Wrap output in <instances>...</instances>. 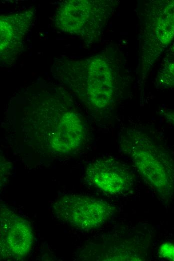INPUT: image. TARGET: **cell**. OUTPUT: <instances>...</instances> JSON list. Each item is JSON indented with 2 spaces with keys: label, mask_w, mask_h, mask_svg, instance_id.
Segmentation results:
<instances>
[{
  "label": "cell",
  "mask_w": 174,
  "mask_h": 261,
  "mask_svg": "<svg viewBox=\"0 0 174 261\" xmlns=\"http://www.w3.org/2000/svg\"><path fill=\"white\" fill-rule=\"evenodd\" d=\"M118 144L145 182L162 199L170 200L174 195V159L167 149L136 128L122 131Z\"/></svg>",
  "instance_id": "cell-1"
},
{
  "label": "cell",
  "mask_w": 174,
  "mask_h": 261,
  "mask_svg": "<svg viewBox=\"0 0 174 261\" xmlns=\"http://www.w3.org/2000/svg\"><path fill=\"white\" fill-rule=\"evenodd\" d=\"M106 1H66L58 8L56 27L62 32L88 39L98 35L110 14Z\"/></svg>",
  "instance_id": "cell-2"
},
{
  "label": "cell",
  "mask_w": 174,
  "mask_h": 261,
  "mask_svg": "<svg viewBox=\"0 0 174 261\" xmlns=\"http://www.w3.org/2000/svg\"><path fill=\"white\" fill-rule=\"evenodd\" d=\"M55 216L69 225L84 230L98 228L112 216L115 209L108 202L82 194L61 196L53 204Z\"/></svg>",
  "instance_id": "cell-3"
},
{
  "label": "cell",
  "mask_w": 174,
  "mask_h": 261,
  "mask_svg": "<svg viewBox=\"0 0 174 261\" xmlns=\"http://www.w3.org/2000/svg\"><path fill=\"white\" fill-rule=\"evenodd\" d=\"M34 244L28 222L4 204L0 206V258L18 260L24 258Z\"/></svg>",
  "instance_id": "cell-4"
},
{
  "label": "cell",
  "mask_w": 174,
  "mask_h": 261,
  "mask_svg": "<svg viewBox=\"0 0 174 261\" xmlns=\"http://www.w3.org/2000/svg\"><path fill=\"white\" fill-rule=\"evenodd\" d=\"M85 177L92 186L112 195L127 193L132 190L135 183L130 168L111 157L99 158L90 163Z\"/></svg>",
  "instance_id": "cell-5"
},
{
  "label": "cell",
  "mask_w": 174,
  "mask_h": 261,
  "mask_svg": "<svg viewBox=\"0 0 174 261\" xmlns=\"http://www.w3.org/2000/svg\"><path fill=\"white\" fill-rule=\"evenodd\" d=\"M74 62L84 72L86 95L90 104L98 109L109 106L114 100V78L106 58L98 55L84 61Z\"/></svg>",
  "instance_id": "cell-6"
},
{
  "label": "cell",
  "mask_w": 174,
  "mask_h": 261,
  "mask_svg": "<svg viewBox=\"0 0 174 261\" xmlns=\"http://www.w3.org/2000/svg\"><path fill=\"white\" fill-rule=\"evenodd\" d=\"M35 13L34 8H28L0 16V63L3 65L14 63L23 50L26 36L32 26Z\"/></svg>",
  "instance_id": "cell-7"
},
{
  "label": "cell",
  "mask_w": 174,
  "mask_h": 261,
  "mask_svg": "<svg viewBox=\"0 0 174 261\" xmlns=\"http://www.w3.org/2000/svg\"><path fill=\"white\" fill-rule=\"evenodd\" d=\"M84 138L85 129L81 118L73 111H66L61 114L52 130L48 145L54 152L66 154L76 150Z\"/></svg>",
  "instance_id": "cell-8"
},
{
  "label": "cell",
  "mask_w": 174,
  "mask_h": 261,
  "mask_svg": "<svg viewBox=\"0 0 174 261\" xmlns=\"http://www.w3.org/2000/svg\"><path fill=\"white\" fill-rule=\"evenodd\" d=\"M154 31L158 55L174 38V1L160 2Z\"/></svg>",
  "instance_id": "cell-9"
},
{
  "label": "cell",
  "mask_w": 174,
  "mask_h": 261,
  "mask_svg": "<svg viewBox=\"0 0 174 261\" xmlns=\"http://www.w3.org/2000/svg\"><path fill=\"white\" fill-rule=\"evenodd\" d=\"M165 58L156 78V85L162 89L174 88V45Z\"/></svg>",
  "instance_id": "cell-10"
},
{
  "label": "cell",
  "mask_w": 174,
  "mask_h": 261,
  "mask_svg": "<svg viewBox=\"0 0 174 261\" xmlns=\"http://www.w3.org/2000/svg\"><path fill=\"white\" fill-rule=\"evenodd\" d=\"M162 115L165 120L174 127V110L164 111Z\"/></svg>",
  "instance_id": "cell-11"
}]
</instances>
